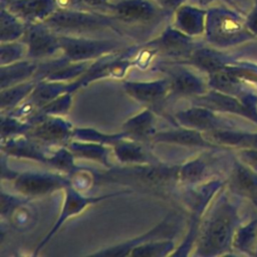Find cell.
I'll list each match as a JSON object with an SVG mask.
<instances>
[{"label":"cell","mask_w":257,"mask_h":257,"mask_svg":"<svg viewBox=\"0 0 257 257\" xmlns=\"http://www.w3.org/2000/svg\"><path fill=\"white\" fill-rule=\"evenodd\" d=\"M43 23L60 35L85 36L106 30L120 33L110 17L90 9L57 8Z\"/></svg>","instance_id":"3"},{"label":"cell","mask_w":257,"mask_h":257,"mask_svg":"<svg viewBox=\"0 0 257 257\" xmlns=\"http://www.w3.org/2000/svg\"><path fill=\"white\" fill-rule=\"evenodd\" d=\"M169 75L171 94L197 96L208 91L207 84L196 74L181 66L163 68Z\"/></svg>","instance_id":"15"},{"label":"cell","mask_w":257,"mask_h":257,"mask_svg":"<svg viewBox=\"0 0 257 257\" xmlns=\"http://www.w3.org/2000/svg\"><path fill=\"white\" fill-rule=\"evenodd\" d=\"M2 7L26 24L43 22L57 9L55 0H2Z\"/></svg>","instance_id":"14"},{"label":"cell","mask_w":257,"mask_h":257,"mask_svg":"<svg viewBox=\"0 0 257 257\" xmlns=\"http://www.w3.org/2000/svg\"><path fill=\"white\" fill-rule=\"evenodd\" d=\"M125 92L138 102L150 107H156L171 94L169 79L155 81H124L122 83Z\"/></svg>","instance_id":"13"},{"label":"cell","mask_w":257,"mask_h":257,"mask_svg":"<svg viewBox=\"0 0 257 257\" xmlns=\"http://www.w3.org/2000/svg\"><path fill=\"white\" fill-rule=\"evenodd\" d=\"M1 151L10 157L33 160L47 165L48 156L41 151V146L31 141L25 135L2 140Z\"/></svg>","instance_id":"19"},{"label":"cell","mask_w":257,"mask_h":257,"mask_svg":"<svg viewBox=\"0 0 257 257\" xmlns=\"http://www.w3.org/2000/svg\"><path fill=\"white\" fill-rule=\"evenodd\" d=\"M63 56L71 62H86L90 59L106 56L115 52L119 43L111 39H95L88 36L58 34Z\"/></svg>","instance_id":"5"},{"label":"cell","mask_w":257,"mask_h":257,"mask_svg":"<svg viewBox=\"0 0 257 257\" xmlns=\"http://www.w3.org/2000/svg\"><path fill=\"white\" fill-rule=\"evenodd\" d=\"M122 132H124L128 139L147 143L151 142L155 135V115L153 110L146 108L138 114L128 118L122 124Z\"/></svg>","instance_id":"21"},{"label":"cell","mask_w":257,"mask_h":257,"mask_svg":"<svg viewBox=\"0 0 257 257\" xmlns=\"http://www.w3.org/2000/svg\"><path fill=\"white\" fill-rule=\"evenodd\" d=\"M255 255H256V256H257V249H256V254H255Z\"/></svg>","instance_id":"46"},{"label":"cell","mask_w":257,"mask_h":257,"mask_svg":"<svg viewBox=\"0 0 257 257\" xmlns=\"http://www.w3.org/2000/svg\"><path fill=\"white\" fill-rule=\"evenodd\" d=\"M11 224L18 230L24 231L30 229L36 220L34 211L27 206V201L14 209L8 216Z\"/></svg>","instance_id":"35"},{"label":"cell","mask_w":257,"mask_h":257,"mask_svg":"<svg viewBox=\"0 0 257 257\" xmlns=\"http://www.w3.org/2000/svg\"><path fill=\"white\" fill-rule=\"evenodd\" d=\"M162 8L167 10L168 12L176 11L179 7H181L186 0H155Z\"/></svg>","instance_id":"42"},{"label":"cell","mask_w":257,"mask_h":257,"mask_svg":"<svg viewBox=\"0 0 257 257\" xmlns=\"http://www.w3.org/2000/svg\"><path fill=\"white\" fill-rule=\"evenodd\" d=\"M151 143H166L204 149H220L218 146L210 142L203 132L184 126L170 131L156 132Z\"/></svg>","instance_id":"17"},{"label":"cell","mask_w":257,"mask_h":257,"mask_svg":"<svg viewBox=\"0 0 257 257\" xmlns=\"http://www.w3.org/2000/svg\"><path fill=\"white\" fill-rule=\"evenodd\" d=\"M124 138H128L124 132H121L120 134L109 135V134L100 133L91 127L73 128V133H72V139H74V140L97 143V144H101L104 146H106V145L113 146L118 141H120Z\"/></svg>","instance_id":"32"},{"label":"cell","mask_w":257,"mask_h":257,"mask_svg":"<svg viewBox=\"0 0 257 257\" xmlns=\"http://www.w3.org/2000/svg\"><path fill=\"white\" fill-rule=\"evenodd\" d=\"M27 24L1 6V42H12L21 39Z\"/></svg>","instance_id":"30"},{"label":"cell","mask_w":257,"mask_h":257,"mask_svg":"<svg viewBox=\"0 0 257 257\" xmlns=\"http://www.w3.org/2000/svg\"><path fill=\"white\" fill-rule=\"evenodd\" d=\"M175 28L190 37L201 34L205 29L203 11L183 4L175 11Z\"/></svg>","instance_id":"22"},{"label":"cell","mask_w":257,"mask_h":257,"mask_svg":"<svg viewBox=\"0 0 257 257\" xmlns=\"http://www.w3.org/2000/svg\"><path fill=\"white\" fill-rule=\"evenodd\" d=\"M188 61L198 68L208 72V74L215 72L229 64L224 56L217 51L208 48L195 49Z\"/></svg>","instance_id":"28"},{"label":"cell","mask_w":257,"mask_h":257,"mask_svg":"<svg viewBox=\"0 0 257 257\" xmlns=\"http://www.w3.org/2000/svg\"><path fill=\"white\" fill-rule=\"evenodd\" d=\"M192 101L196 105L205 106L217 112L233 113L241 117L257 121L256 116L245 106V104L237 96L227 94L215 89L208 90L201 95L194 96Z\"/></svg>","instance_id":"12"},{"label":"cell","mask_w":257,"mask_h":257,"mask_svg":"<svg viewBox=\"0 0 257 257\" xmlns=\"http://www.w3.org/2000/svg\"><path fill=\"white\" fill-rule=\"evenodd\" d=\"M16 192L25 198H38L71 185L70 178L54 173H21L12 181Z\"/></svg>","instance_id":"9"},{"label":"cell","mask_w":257,"mask_h":257,"mask_svg":"<svg viewBox=\"0 0 257 257\" xmlns=\"http://www.w3.org/2000/svg\"><path fill=\"white\" fill-rule=\"evenodd\" d=\"M180 166L166 164L125 165L110 167L99 173H94V186L102 184H119L136 188L143 193L160 197H169L180 182Z\"/></svg>","instance_id":"1"},{"label":"cell","mask_w":257,"mask_h":257,"mask_svg":"<svg viewBox=\"0 0 257 257\" xmlns=\"http://www.w3.org/2000/svg\"><path fill=\"white\" fill-rule=\"evenodd\" d=\"M150 45L167 56L180 59H189L195 50L190 36L176 28L167 29L158 39L150 42Z\"/></svg>","instance_id":"16"},{"label":"cell","mask_w":257,"mask_h":257,"mask_svg":"<svg viewBox=\"0 0 257 257\" xmlns=\"http://www.w3.org/2000/svg\"><path fill=\"white\" fill-rule=\"evenodd\" d=\"M71 96H72V92L70 91H67L58 95L57 97H55L54 99H52L51 101H49L48 103L40 107L33 117L41 116V115H58V114L67 113L72 103Z\"/></svg>","instance_id":"34"},{"label":"cell","mask_w":257,"mask_h":257,"mask_svg":"<svg viewBox=\"0 0 257 257\" xmlns=\"http://www.w3.org/2000/svg\"><path fill=\"white\" fill-rule=\"evenodd\" d=\"M209 161L205 156H201L180 166V182L194 185L204 180L210 169Z\"/></svg>","instance_id":"29"},{"label":"cell","mask_w":257,"mask_h":257,"mask_svg":"<svg viewBox=\"0 0 257 257\" xmlns=\"http://www.w3.org/2000/svg\"><path fill=\"white\" fill-rule=\"evenodd\" d=\"M25 136L39 146H62L72 139V124L57 115L35 116Z\"/></svg>","instance_id":"7"},{"label":"cell","mask_w":257,"mask_h":257,"mask_svg":"<svg viewBox=\"0 0 257 257\" xmlns=\"http://www.w3.org/2000/svg\"><path fill=\"white\" fill-rule=\"evenodd\" d=\"M249 28L254 32L257 33V13H255L248 21Z\"/></svg>","instance_id":"44"},{"label":"cell","mask_w":257,"mask_h":257,"mask_svg":"<svg viewBox=\"0 0 257 257\" xmlns=\"http://www.w3.org/2000/svg\"><path fill=\"white\" fill-rule=\"evenodd\" d=\"M70 82L65 81H55V80H39L37 81L34 89L28 96L36 107L39 109L58 95L69 91Z\"/></svg>","instance_id":"25"},{"label":"cell","mask_w":257,"mask_h":257,"mask_svg":"<svg viewBox=\"0 0 257 257\" xmlns=\"http://www.w3.org/2000/svg\"><path fill=\"white\" fill-rule=\"evenodd\" d=\"M237 153L238 160L257 172V149H240Z\"/></svg>","instance_id":"39"},{"label":"cell","mask_w":257,"mask_h":257,"mask_svg":"<svg viewBox=\"0 0 257 257\" xmlns=\"http://www.w3.org/2000/svg\"><path fill=\"white\" fill-rule=\"evenodd\" d=\"M181 216L178 213L170 212L160 223L153 227L150 231L137 238L126 240L120 244L101 249L97 252L91 253L90 256H127L130 251L144 243H148L158 239H171L180 230Z\"/></svg>","instance_id":"8"},{"label":"cell","mask_w":257,"mask_h":257,"mask_svg":"<svg viewBox=\"0 0 257 257\" xmlns=\"http://www.w3.org/2000/svg\"><path fill=\"white\" fill-rule=\"evenodd\" d=\"M59 9H84L82 0H55Z\"/></svg>","instance_id":"41"},{"label":"cell","mask_w":257,"mask_h":257,"mask_svg":"<svg viewBox=\"0 0 257 257\" xmlns=\"http://www.w3.org/2000/svg\"><path fill=\"white\" fill-rule=\"evenodd\" d=\"M232 249L247 255H255L257 249V219L239 225L233 241Z\"/></svg>","instance_id":"26"},{"label":"cell","mask_w":257,"mask_h":257,"mask_svg":"<svg viewBox=\"0 0 257 257\" xmlns=\"http://www.w3.org/2000/svg\"><path fill=\"white\" fill-rule=\"evenodd\" d=\"M101 13L110 17L116 26L135 28L156 25L168 16V11L155 0H110Z\"/></svg>","instance_id":"4"},{"label":"cell","mask_w":257,"mask_h":257,"mask_svg":"<svg viewBox=\"0 0 257 257\" xmlns=\"http://www.w3.org/2000/svg\"><path fill=\"white\" fill-rule=\"evenodd\" d=\"M65 147L73 154L75 158L97 162L103 165L106 169L112 167L108 162V150L104 145L73 140L69 141Z\"/></svg>","instance_id":"23"},{"label":"cell","mask_w":257,"mask_h":257,"mask_svg":"<svg viewBox=\"0 0 257 257\" xmlns=\"http://www.w3.org/2000/svg\"><path fill=\"white\" fill-rule=\"evenodd\" d=\"M26 202V200L19 199L13 195H10L8 193L1 192V216L2 218L6 217L11 214V212L16 209L18 206Z\"/></svg>","instance_id":"38"},{"label":"cell","mask_w":257,"mask_h":257,"mask_svg":"<svg viewBox=\"0 0 257 257\" xmlns=\"http://www.w3.org/2000/svg\"><path fill=\"white\" fill-rule=\"evenodd\" d=\"M24 47L16 41L1 42V65H7L18 61L24 55Z\"/></svg>","instance_id":"37"},{"label":"cell","mask_w":257,"mask_h":257,"mask_svg":"<svg viewBox=\"0 0 257 257\" xmlns=\"http://www.w3.org/2000/svg\"><path fill=\"white\" fill-rule=\"evenodd\" d=\"M194 1H196L197 3H200V4H204V3L210 2V1H212V0H194Z\"/></svg>","instance_id":"45"},{"label":"cell","mask_w":257,"mask_h":257,"mask_svg":"<svg viewBox=\"0 0 257 257\" xmlns=\"http://www.w3.org/2000/svg\"><path fill=\"white\" fill-rule=\"evenodd\" d=\"M228 185L232 193L257 201V172L238 159L233 164Z\"/></svg>","instance_id":"18"},{"label":"cell","mask_w":257,"mask_h":257,"mask_svg":"<svg viewBox=\"0 0 257 257\" xmlns=\"http://www.w3.org/2000/svg\"><path fill=\"white\" fill-rule=\"evenodd\" d=\"M110 0H82L84 9H90L101 12L109 3Z\"/></svg>","instance_id":"40"},{"label":"cell","mask_w":257,"mask_h":257,"mask_svg":"<svg viewBox=\"0 0 257 257\" xmlns=\"http://www.w3.org/2000/svg\"><path fill=\"white\" fill-rule=\"evenodd\" d=\"M38 64L28 61H16L1 65V89L27 81L37 71Z\"/></svg>","instance_id":"24"},{"label":"cell","mask_w":257,"mask_h":257,"mask_svg":"<svg viewBox=\"0 0 257 257\" xmlns=\"http://www.w3.org/2000/svg\"><path fill=\"white\" fill-rule=\"evenodd\" d=\"M175 251V243L172 239H158L141 244L133 248L127 256L163 257L171 256Z\"/></svg>","instance_id":"31"},{"label":"cell","mask_w":257,"mask_h":257,"mask_svg":"<svg viewBox=\"0 0 257 257\" xmlns=\"http://www.w3.org/2000/svg\"><path fill=\"white\" fill-rule=\"evenodd\" d=\"M126 193H132L131 190H124V191H119V192H114V193H109L105 194L102 196H96V197H87L84 196L81 192L76 190L74 187L71 185L67 186L64 189V201L62 208L60 210V213L57 217V220L54 222L52 225L51 229L49 232L43 237V239L38 243V245L35 248L34 255H37L39 251L42 249V247L49 242V240L56 234V232L60 229V227L71 217L78 215L81 213L85 208L88 206L98 203L103 200H107L109 198H113L116 196H120L122 194Z\"/></svg>","instance_id":"6"},{"label":"cell","mask_w":257,"mask_h":257,"mask_svg":"<svg viewBox=\"0 0 257 257\" xmlns=\"http://www.w3.org/2000/svg\"><path fill=\"white\" fill-rule=\"evenodd\" d=\"M144 143L124 138L112 146L116 159L124 165L155 164L159 161L143 145Z\"/></svg>","instance_id":"20"},{"label":"cell","mask_w":257,"mask_h":257,"mask_svg":"<svg viewBox=\"0 0 257 257\" xmlns=\"http://www.w3.org/2000/svg\"><path fill=\"white\" fill-rule=\"evenodd\" d=\"M37 81L27 80L1 89V110L9 112L23 102L32 92Z\"/></svg>","instance_id":"27"},{"label":"cell","mask_w":257,"mask_h":257,"mask_svg":"<svg viewBox=\"0 0 257 257\" xmlns=\"http://www.w3.org/2000/svg\"><path fill=\"white\" fill-rule=\"evenodd\" d=\"M216 112L205 106L195 104V106L175 113V119H177V122L181 126L194 128L203 133L225 128L240 130L235 128L231 122L224 121Z\"/></svg>","instance_id":"11"},{"label":"cell","mask_w":257,"mask_h":257,"mask_svg":"<svg viewBox=\"0 0 257 257\" xmlns=\"http://www.w3.org/2000/svg\"><path fill=\"white\" fill-rule=\"evenodd\" d=\"M18 174L19 173H16V172L12 171L11 169H9L7 167V165H5L4 161L2 160V162H1V179L2 180L6 179L9 181H13L17 177Z\"/></svg>","instance_id":"43"},{"label":"cell","mask_w":257,"mask_h":257,"mask_svg":"<svg viewBox=\"0 0 257 257\" xmlns=\"http://www.w3.org/2000/svg\"><path fill=\"white\" fill-rule=\"evenodd\" d=\"M238 227L237 208L225 196L220 197L200 224L195 255L217 256L232 250L233 237Z\"/></svg>","instance_id":"2"},{"label":"cell","mask_w":257,"mask_h":257,"mask_svg":"<svg viewBox=\"0 0 257 257\" xmlns=\"http://www.w3.org/2000/svg\"><path fill=\"white\" fill-rule=\"evenodd\" d=\"M30 58H44L61 50L58 34L47 27L43 22L27 24L22 37Z\"/></svg>","instance_id":"10"},{"label":"cell","mask_w":257,"mask_h":257,"mask_svg":"<svg viewBox=\"0 0 257 257\" xmlns=\"http://www.w3.org/2000/svg\"><path fill=\"white\" fill-rule=\"evenodd\" d=\"M73 154L64 146L56 150L47 158V165L70 176L79 168L74 163Z\"/></svg>","instance_id":"33"},{"label":"cell","mask_w":257,"mask_h":257,"mask_svg":"<svg viewBox=\"0 0 257 257\" xmlns=\"http://www.w3.org/2000/svg\"><path fill=\"white\" fill-rule=\"evenodd\" d=\"M31 123L26 120L19 119L17 117L6 114L1 117V139L6 140L12 137L25 135L31 127Z\"/></svg>","instance_id":"36"}]
</instances>
